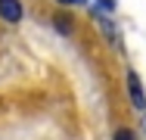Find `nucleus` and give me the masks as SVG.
<instances>
[{
	"label": "nucleus",
	"mask_w": 146,
	"mask_h": 140,
	"mask_svg": "<svg viewBox=\"0 0 146 140\" xmlns=\"http://www.w3.org/2000/svg\"><path fill=\"white\" fill-rule=\"evenodd\" d=\"M127 97H131L134 109H146V87L137 72H127Z\"/></svg>",
	"instance_id": "1"
},
{
	"label": "nucleus",
	"mask_w": 146,
	"mask_h": 140,
	"mask_svg": "<svg viewBox=\"0 0 146 140\" xmlns=\"http://www.w3.org/2000/svg\"><path fill=\"white\" fill-rule=\"evenodd\" d=\"M90 13H93V19H96V25H100V31L106 34V41H109V44L115 47V44H118V28H115V22L109 19V13H106V9H100V6H93Z\"/></svg>",
	"instance_id": "2"
},
{
	"label": "nucleus",
	"mask_w": 146,
	"mask_h": 140,
	"mask_svg": "<svg viewBox=\"0 0 146 140\" xmlns=\"http://www.w3.org/2000/svg\"><path fill=\"white\" fill-rule=\"evenodd\" d=\"M22 3L19 0H0V19L3 22H9V25H16V22H22Z\"/></svg>",
	"instance_id": "3"
},
{
	"label": "nucleus",
	"mask_w": 146,
	"mask_h": 140,
	"mask_svg": "<svg viewBox=\"0 0 146 140\" xmlns=\"http://www.w3.org/2000/svg\"><path fill=\"white\" fill-rule=\"evenodd\" d=\"M53 25H56L59 34H72V22H68V16H56V19H53Z\"/></svg>",
	"instance_id": "4"
},
{
	"label": "nucleus",
	"mask_w": 146,
	"mask_h": 140,
	"mask_svg": "<svg viewBox=\"0 0 146 140\" xmlns=\"http://www.w3.org/2000/svg\"><path fill=\"white\" fill-rule=\"evenodd\" d=\"M112 140H140L131 128H115V134H112Z\"/></svg>",
	"instance_id": "5"
},
{
	"label": "nucleus",
	"mask_w": 146,
	"mask_h": 140,
	"mask_svg": "<svg viewBox=\"0 0 146 140\" xmlns=\"http://www.w3.org/2000/svg\"><path fill=\"white\" fill-rule=\"evenodd\" d=\"M93 6H100L106 13H115V0H93Z\"/></svg>",
	"instance_id": "6"
},
{
	"label": "nucleus",
	"mask_w": 146,
	"mask_h": 140,
	"mask_svg": "<svg viewBox=\"0 0 146 140\" xmlns=\"http://www.w3.org/2000/svg\"><path fill=\"white\" fill-rule=\"evenodd\" d=\"M59 3H65V6H68V3H84V0H59Z\"/></svg>",
	"instance_id": "7"
}]
</instances>
